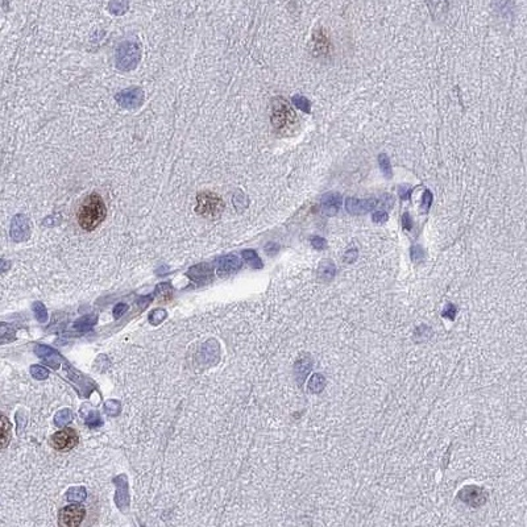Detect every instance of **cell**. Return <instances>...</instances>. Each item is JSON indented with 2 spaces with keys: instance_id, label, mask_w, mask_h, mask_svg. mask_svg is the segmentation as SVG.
<instances>
[{
  "instance_id": "4316f807",
  "label": "cell",
  "mask_w": 527,
  "mask_h": 527,
  "mask_svg": "<svg viewBox=\"0 0 527 527\" xmlns=\"http://www.w3.org/2000/svg\"><path fill=\"white\" fill-rule=\"evenodd\" d=\"M432 199H434L432 192L430 191V190H426V191L423 192V198H422V212H424V214L428 212L430 207H431Z\"/></svg>"
},
{
  "instance_id": "7a4b0ae2",
  "label": "cell",
  "mask_w": 527,
  "mask_h": 527,
  "mask_svg": "<svg viewBox=\"0 0 527 527\" xmlns=\"http://www.w3.org/2000/svg\"><path fill=\"white\" fill-rule=\"evenodd\" d=\"M270 120H272L273 128L282 135H289V133L294 132L299 123L294 110L288 103V100L282 96H277L272 100Z\"/></svg>"
},
{
  "instance_id": "f1b7e54d",
  "label": "cell",
  "mask_w": 527,
  "mask_h": 527,
  "mask_svg": "<svg viewBox=\"0 0 527 527\" xmlns=\"http://www.w3.org/2000/svg\"><path fill=\"white\" fill-rule=\"evenodd\" d=\"M358 257V251L356 249V248H352V249H348V251L344 253V262H347V264H353L356 260H357Z\"/></svg>"
},
{
  "instance_id": "8992f818",
  "label": "cell",
  "mask_w": 527,
  "mask_h": 527,
  "mask_svg": "<svg viewBox=\"0 0 527 527\" xmlns=\"http://www.w3.org/2000/svg\"><path fill=\"white\" fill-rule=\"evenodd\" d=\"M79 442L78 434L73 428H63L57 431L52 436V446L55 451L59 452H69L77 446Z\"/></svg>"
},
{
  "instance_id": "9c48e42d",
  "label": "cell",
  "mask_w": 527,
  "mask_h": 527,
  "mask_svg": "<svg viewBox=\"0 0 527 527\" xmlns=\"http://www.w3.org/2000/svg\"><path fill=\"white\" fill-rule=\"evenodd\" d=\"M380 200L374 199V198H369V199H357V198H347L346 200V210L348 214L358 216V215L368 214L369 211H372L374 207L378 204Z\"/></svg>"
},
{
  "instance_id": "484cf974",
  "label": "cell",
  "mask_w": 527,
  "mask_h": 527,
  "mask_svg": "<svg viewBox=\"0 0 527 527\" xmlns=\"http://www.w3.org/2000/svg\"><path fill=\"white\" fill-rule=\"evenodd\" d=\"M410 253H411V260H413L414 262H420L424 260V249L420 247V245H414V247H411Z\"/></svg>"
},
{
  "instance_id": "7402d4cb",
  "label": "cell",
  "mask_w": 527,
  "mask_h": 527,
  "mask_svg": "<svg viewBox=\"0 0 527 527\" xmlns=\"http://www.w3.org/2000/svg\"><path fill=\"white\" fill-rule=\"evenodd\" d=\"M71 419H73V414H71L70 410H61V411L57 413L54 418L57 426H63V424L69 423Z\"/></svg>"
},
{
  "instance_id": "1f68e13d",
  "label": "cell",
  "mask_w": 527,
  "mask_h": 527,
  "mask_svg": "<svg viewBox=\"0 0 527 527\" xmlns=\"http://www.w3.org/2000/svg\"><path fill=\"white\" fill-rule=\"evenodd\" d=\"M413 219H411L409 212H405V214L402 215V227H403L406 231H410V229L413 228Z\"/></svg>"
},
{
  "instance_id": "9a60e30c",
  "label": "cell",
  "mask_w": 527,
  "mask_h": 527,
  "mask_svg": "<svg viewBox=\"0 0 527 527\" xmlns=\"http://www.w3.org/2000/svg\"><path fill=\"white\" fill-rule=\"evenodd\" d=\"M211 274H212V269L207 264H199V265L192 266L190 272H188V277H191L192 280L195 281L208 280Z\"/></svg>"
},
{
  "instance_id": "7c38bea8",
  "label": "cell",
  "mask_w": 527,
  "mask_h": 527,
  "mask_svg": "<svg viewBox=\"0 0 527 527\" xmlns=\"http://www.w3.org/2000/svg\"><path fill=\"white\" fill-rule=\"evenodd\" d=\"M241 266V261L240 258L236 257L235 255H228L221 257L219 260L218 264V273L219 276H227V274H231V273L236 272Z\"/></svg>"
},
{
  "instance_id": "e575fe53",
  "label": "cell",
  "mask_w": 527,
  "mask_h": 527,
  "mask_svg": "<svg viewBox=\"0 0 527 527\" xmlns=\"http://www.w3.org/2000/svg\"><path fill=\"white\" fill-rule=\"evenodd\" d=\"M104 407H106V411H107L108 414H115L116 413V410H118V403L115 401H110L106 403Z\"/></svg>"
},
{
  "instance_id": "4dcf8cb0",
  "label": "cell",
  "mask_w": 527,
  "mask_h": 527,
  "mask_svg": "<svg viewBox=\"0 0 527 527\" xmlns=\"http://www.w3.org/2000/svg\"><path fill=\"white\" fill-rule=\"evenodd\" d=\"M387 219H389V215L382 210L376 211V212H373L372 215V220L374 221V223H385V221H387Z\"/></svg>"
},
{
  "instance_id": "44dd1931",
  "label": "cell",
  "mask_w": 527,
  "mask_h": 527,
  "mask_svg": "<svg viewBox=\"0 0 527 527\" xmlns=\"http://www.w3.org/2000/svg\"><path fill=\"white\" fill-rule=\"evenodd\" d=\"M293 103L295 104V107L302 111V112H305V114H309L310 111H311V106H310L309 99L305 98V96L294 95L293 96Z\"/></svg>"
},
{
  "instance_id": "d6986e66",
  "label": "cell",
  "mask_w": 527,
  "mask_h": 527,
  "mask_svg": "<svg viewBox=\"0 0 527 527\" xmlns=\"http://www.w3.org/2000/svg\"><path fill=\"white\" fill-rule=\"evenodd\" d=\"M378 164H380V169L385 177L386 178L393 177V170H391L390 160H389V157H387L385 153H381V155L378 156Z\"/></svg>"
},
{
  "instance_id": "f546056e",
  "label": "cell",
  "mask_w": 527,
  "mask_h": 527,
  "mask_svg": "<svg viewBox=\"0 0 527 527\" xmlns=\"http://www.w3.org/2000/svg\"><path fill=\"white\" fill-rule=\"evenodd\" d=\"M456 313H457V309L455 305H452V303H450V305H447L446 309L443 310V317L444 318H448V319H454L455 317H456Z\"/></svg>"
},
{
  "instance_id": "cb8c5ba5",
  "label": "cell",
  "mask_w": 527,
  "mask_h": 527,
  "mask_svg": "<svg viewBox=\"0 0 527 527\" xmlns=\"http://www.w3.org/2000/svg\"><path fill=\"white\" fill-rule=\"evenodd\" d=\"M33 311H34V315H36L37 319H38V322H45L46 319H48V313H46V309H45V306L42 305V303H40V302L34 303Z\"/></svg>"
},
{
  "instance_id": "5b68a950",
  "label": "cell",
  "mask_w": 527,
  "mask_h": 527,
  "mask_svg": "<svg viewBox=\"0 0 527 527\" xmlns=\"http://www.w3.org/2000/svg\"><path fill=\"white\" fill-rule=\"evenodd\" d=\"M86 516V510L82 505H67L59 510L58 525L59 526L77 527L83 522Z\"/></svg>"
},
{
  "instance_id": "5bb4252c",
  "label": "cell",
  "mask_w": 527,
  "mask_h": 527,
  "mask_svg": "<svg viewBox=\"0 0 527 527\" xmlns=\"http://www.w3.org/2000/svg\"><path fill=\"white\" fill-rule=\"evenodd\" d=\"M314 49L319 55H325L330 52V40L326 36L325 30H317L314 33Z\"/></svg>"
},
{
  "instance_id": "6da1fadb",
  "label": "cell",
  "mask_w": 527,
  "mask_h": 527,
  "mask_svg": "<svg viewBox=\"0 0 527 527\" xmlns=\"http://www.w3.org/2000/svg\"><path fill=\"white\" fill-rule=\"evenodd\" d=\"M106 204L99 194H91L82 203L78 211V224L87 232L98 228L106 219Z\"/></svg>"
},
{
  "instance_id": "30bf717a",
  "label": "cell",
  "mask_w": 527,
  "mask_h": 527,
  "mask_svg": "<svg viewBox=\"0 0 527 527\" xmlns=\"http://www.w3.org/2000/svg\"><path fill=\"white\" fill-rule=\"evenodd\" d=\"M30 225L28 218L24 215H16L11 223V237L15 241H24L29 239Z\"/></svg>"
},
{
  "instance_id": "ac0fdd59",
  "label": "cell",
  "mask_w": 527,
  "mask_h": 527,
  "mask_svg": "<svg viewBox=\"0 0 527 527\" xmlns=\"http://www.w3.org/2000/svg\"><path fill=\"white\" fill-rule=\"evenodd\" d=\"M243 258L248 262V264H249V265H252L253 268H256V269H261L262 266H264L262 265L261 258L258 257L257 253H256L255 251H252V249H247V251H244Z\"/></svg>"
},
{
  "instance_id": "4fadbf2b",
  "label": "cell",
  "mask_w": 527,
  "mask_h": 527,
  "mask_svg": "<svg viewBox=\"0 0 527 527\" xmlns=\"http://www.w3.org/2000/svg\"><path fill=\"white\" fill-rule=\"evenodd\" d=\"M335 274H336V265L334 264L332 260L326 258V260H323V261L319 264V268H318V277H319V280H321L322 282H325V284L331 282V281L334 280Z\"/></svg>"
},
{
  "instance_id": "3957f363",
  "label": "cell",
  "mask_w": 527,
  "mask_h": 527,
  "mask_svg": "<svg viewBox=\"0 0 527 527\" xmlns=\"http://www.w3.org/2000/svg\"><path fill=\"white\" fill-rule=\"evenodd\" d=\"M140 55V48L136 42H122L116 50V67L122 71L133 70L139 65Z\"/></svg>"
},
{
  "instance_id": "836d02e7",
  "label": "cell",
  "mask_w": 527,
  "mask_h": 527,
  "mask_svg": "<svg viewBox=\"0 0 527 527\" xmlns=\"http://www.w3.org/2000/svg\"><path fill=\"white\" fill-rule=\"evenodd\" d=\"M380 203H381V204H382L383 207H386L387 210H389V208H393V204H394V200H393V198H391L390 195H387V194H386V195H383L382 198H381V199H380Z\"/></svg>"
},
{
  "instance_id": "d590c367",
  "label": "cell",
  "mask_w": 527,
  "mask_h": 527,
  "mask_svg": "<svg viewBox=\"0 0 527 527\" xmlns=\"http://www.w3.org/2000/svg\"><path fill=\"white\" fill-rule=\"evenodd\" d=\"M126 310H127V305H124V303H120V305H118V306L115 307V310H114L115 318L122 317V314L124 313Z\"/></svg>"
},
{
  "instance_id": "277c9868",
  "label": "cell",
  "mask_w": 527,
  "mask_h": 527,
  "mask_svg": "<svg viewBox=\"0 0 527 527\" xmlns=\"http://www.w3.org/2000/svg\"><path fill=\"white\" fill-rule=\"evenodd\" d=\"M224 208V203L215 192L204 191L196 196V212L206 218H215Z\"/></svg>"
},
{
  "instance_id": "d6a6232c",
  "label": "cell",
  "mask_w": 527,
  "mask_h": 527,
  "mask_svg": "<svg viewBox=\"0 0 527 527\" xmlns=\"http://www.w3.org/2000/svg\"><path fill=\"white\" fill-rule=\"evenodd\" d=\"M411 187H407V186H399L398 188V195L401 196L402 199H410V195H411Z\"/></svg>"
},
{
  "instance_id": "d4e9b609",
  "label": "cell",
  "mask_w": 527,
  "mask_h": 527,
  "mask_svg": "<svg viewBox=\"0 0 527 527\" xmlns=\"http://www.w3.org/2000/svg\"><path fill=\"white\" fill-rule=\"evenodd\" d=\"M1 420H3V440H1V446H3V448H5L8 444V440H9V432H11V424L8 423V419L5 415H3V418H1Z\"/></svg>"
},
{
  "instance_id": "e0dca14e",
  "label": "cell",
  "mask_w": 527,
  "mask_h": 527,
  "mask_svg": "<svg viewBox=\"0 0 527 527\" xmlns=\"http://www.w3.org/2000/svg\"><path fill=\"white\" fill-rule=\"evenodd\" d=\"M326 386V378L323 374H319V373H315L311 378L309 380V389L313 393H319L325 389Z\"/></svg>"
},
{
  "instance_id": "ba28073f",
  "label": "cell",
  "mask_w": 527,
  "mask_h": 527,
  "mask_svg": "<svg viewBox=\"0 0 527 527\" xmlns=\"http://www.w3.org/2000/svg\"><path fill=\"white\" fill-rule=\"evenodd\" d=\"M457 497L460 501H463L467 505L472 506V508H479L483 506L487 502V493L483 488L476 487V485H469V487L463 488Z\"/></svg>"
},
{
  "instance_id": "52a82bcc",
  "label": "cell",
  "mask_w": 527,
  "mask_h": 527,
  "mask_svg": "<svg viewBox=\"0 0 527 527\" xmlns=\"http://www.w3.org/2000/svg\"><path fill=\"white\" fill-rule=\"evenodd\" d=\"M115 100L118 102L123 108L133 110L140 107L144 102V91L140 87H131V89L123 90L115 95Z\"/></svg>"
},
{
  "instance_id": "8fae6325",
  "label": "cell",
  "mask_w": 527,
  "mask_h": 527,
  "mask_svg": "<svg viewBox=\"0 0 527 527\" xmlns=\"http://www.w3.org/2000/svg\"><path fill=\"white\" fill-rule=\"evenodd\" d=\"M342 206V195L339 192H327L321 198V212L326 216L338 214Z\"/></svg>"
},
{
  "instance_id": "603a6c76",
  "label": "cell",
  "mask_w": 527,
  "mask_h": 527,
  "mask_svg": "<svg viewBox=\"0 0 527 527\" xmlns=\"http://www.w3.org/2000/svg\"><path fill=\"white\" fill-rule=\"evenodd\" d=\"M30 374L36 378V380H46L49 377V370L44 366H40V365H33L30 368Z\"/></svg>"
},
{
  "instance_id": "83f0119b",
  "label": "cell",
  "mask_w": 527,
  "mask_h": 527,
  "mask_svg": "<svg viewBox=\"0 0 527 527\" xmlns=\"http://www.w3.org/2000/svg\"><path fill=\"white\" fill-rule=\"evenodd\" d=\"M311 245L318 251H323V249L327 248V241L321 236H313L311 237Z\"/></svg>"
},
{
  "instance_id": "ffe728a7",
  "label": "cell",
  "mask_w": 527,
  "mask_h": 527,
  "mask_svg": "<svg viewBox=\"0 0 527 527\" xmlns=\"http://www.w3.org/2000/svg\"><path fill=\"white\" fill-rule=\"evenodd\" d=\"M108 9L114 15H123L128 9V3L126 0H112L108 5Z\"/></svg>"
},
{
  "instance_id": "2e32d148",
  "label": "cell",
  "mask_w": 527,
  "mask_h": 527,
  "mask_svg": "<svg viewBox=\"0 0 527 527\" xmlns=\"http://www.w3.org/2000/svg\"><path fill=\"white\" fill-rule=\"evenodd\" d=\"M310 369H311V361L309 358H301V360L297 361V364H295V373H297V378L299 380V382H302L306 378Z\"/></svg>"
},
{
  "instance_id": "8d00e7d4",
  "label": "cell",
  "mask_w": 527,
  "mask_h": 527,
  "mask_svg": "<svg viewBox=\"0 0 527 527\" xmlns=\"http://www.w3.org/2000/svg\"><path fill=\"white\" fill-rule=\"evenodd\" d=\"M277 251H278V245H276V244L270 243L269 245L266 247V252H268L269 255H273V253H276Z\"/></svg>"
}]
</instances>
